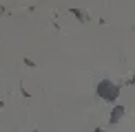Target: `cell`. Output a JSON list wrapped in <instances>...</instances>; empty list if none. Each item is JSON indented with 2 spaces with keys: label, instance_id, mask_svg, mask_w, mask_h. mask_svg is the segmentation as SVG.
Returning a JSON list of instances; mask_svg holds the SVG:
<instances>
[{
  "label": "cell",
  "instance_id": "6da1fadb",
  "mask_svg": "<svg viewBox=\"0 0 135 132\" xmlns=\"http://www.w3.org/2000/svg\"><path fill=\"white\" fill-rule=\"evenodd\" d=\"M95 92H98V97L102 99V101H106V103H115L117 97H120V86L113 84L111 79H102V81H98Z\"/></svg>",
  "mask_w": 135,
  "mask_h": 132
},
{
  "label": "cell",
  "instance_id": "7a4b0ae2",
  "mask_svg": "<svg viewBox=\"0 0 135 132\" xmlns=\"http://www.w3.org/2000/svg\"><path fill=\"white\" fill-rule=\"evenodd\" d=\"M124 106H113V110H111V117H109V125H117L120 123V119L124 117Z\"/></svg>",
  "mask_w": 135,
  "mask_h": 132
},
{
  "label": "cell",
  "instance_id": "3957f363",
  "mask_svg": "<svg viewBox=\"0 0 135 132\" xmlns=\"http://www.w3.org/2000/svg\"><path fill=\"white\" fill-rule=\"evenodd\" d=\"M69 13H71V15H75V18L80 20V22H84V24H86V22H89V15L84 13V11H80V9H75V7H73V9H69Z\"/></svg>",
  "mask_w": 135,
  "mask_h": 132
},
{
  "label": "cell",
  "instance_id": "277c9868",
  "mask_svg": "<svg viewBox=\"0 0 135 132\" xmlns=\"http://www.w3.org/2000/svg\"><path fill=\"white\" fill-rule=\"evenodd\" d=\"M126 84H128V86H135V77H131V79H126Z\"/></svg>",
  "mask_w": 135,
  "mask_h": 132
},
{
  "label": "cell",
  "instance_id": "5b68a950",
  "mask_svg": "<svg viewBox=\"0 0 135 132\" xmlns=\"http://www.w3.org/2000/svg\"><path fill=\"white\" fill-rule=\"evenodd\" d=\"M4 13H7V11H4V7H0V18H2Z\"/></svg>",
  "mask_w": 135,
  "mask_h": 132
},
{
  "label": "cell",
  "instance_id": "8992f818",
  "mask_svg": "<svg viewBox=\"0 0 135 132\" xmlns=\"http://www.w3.org/2000/svg\"><path fill=\"white\" fill-rule=\"evenodd\" d=\"M2 106H4V101H2V99H0V110H2Z\"/></svg>",
  "mask_w": 135,
  "mask_h": 132
}]
</instances>
